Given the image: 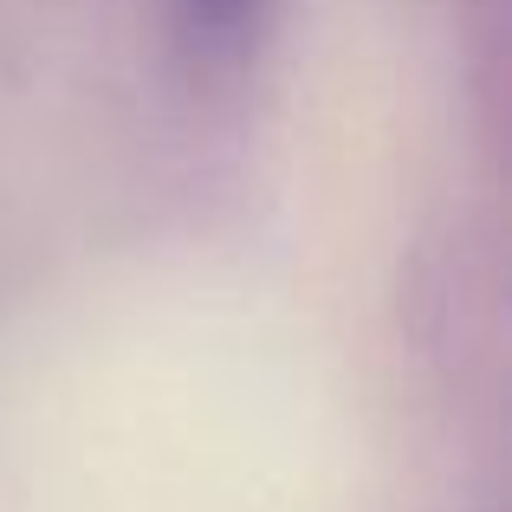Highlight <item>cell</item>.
<instances>
[{
    "mask_svg": "<svg viewBox=\"0 0 512 512\" xmlns=\"http://www.w3.org/2000/svg\"><path fill=\"white\" fill-rule=\"evenodd\" d=\"M253 7H260V0H182L188 26H195L201 39H234L240 26L253 20Z\"/></svg>",
    "mask_w": 512,
    "mask_h": 512,
    "instance_id": "6da1fadb",
    "label": "cell"
}]
</instances>
